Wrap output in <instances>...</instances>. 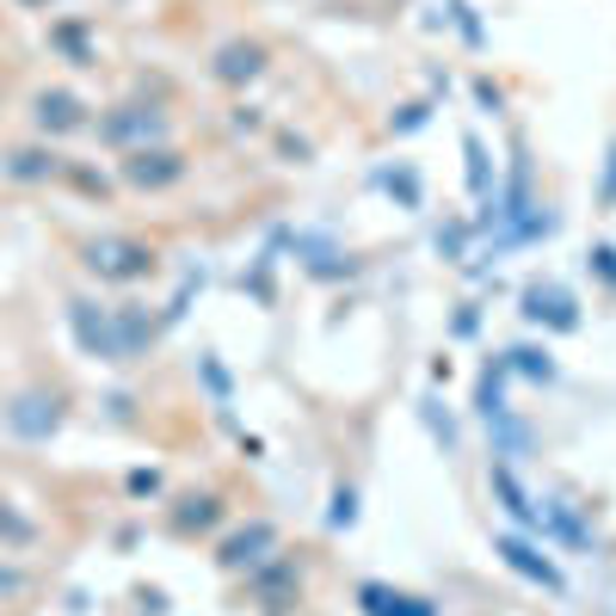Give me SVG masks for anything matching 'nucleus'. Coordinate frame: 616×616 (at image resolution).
<instances>
[{"label": "nucleus", "mask_w": 616, "mask_h": 616, "mask_svg": "<svg viewBox=\"0 0 616 616\" xmlns=\"http://www.w3.org/2000/svg\"><path fill=\"white\" fill-rule=\"evenodd\" d=\"M364 604H370V616H431L426 604L395 598V592H383V585H364Z\"/></svg>", "instance_id": "nucleus-1"}]
</instances>
